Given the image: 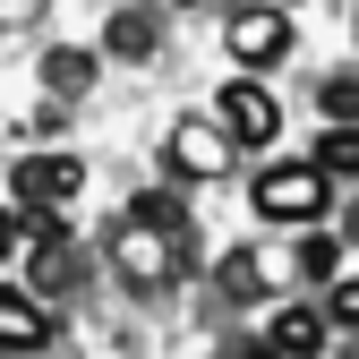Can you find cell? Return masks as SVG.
<instances>
[{"label":"cell","instance_id":"cell-1","mask_svg":"<svg viewBox=\"0 0 359 359\" xmlns=\"http://www.w3.org/2000/svg\"><path fill=\"white\" fill-rule=\"evenodd\" d=\"M334 205V180L317 163H274V171H257V214L265 222H291V231H317Z\"/></svg>","mask_w":359,"mask_h":359},{"label":"cell","instance_id":"cell-2","mask_svg":"<svg viewBox=\"0 0 359 359\" xmlns=\"http://www.w3.org/2000/svg\"><path fill=\"white\" fill-rule=\"evenodd\" d=\"M111 265H120L137 291H154V283H171V265H180V231H171V222L128 214L120 231H111Z\"/></svg>","mask_w":359,"mask_h":359},{"label":"cell","instance_id":"cell-3","mask_svg":"<svg viewBox=\"0 0 359 359\" xmlns=\"http://www.w3.org/2000/svg\"><path fill=\"white\" fill-rule=\"evenodd\" d=\"M163 163L180 171V180H222L240 163V146L222 137V120L214 111H189V120H171V137H163Z\"/></svg>","mask_w":359,"mask_h":359},{"label":"cell","instance_id":"cell-4","mask_svg":"<svg viewBox=\"0 0 359 359\" xmlns=\"http://www.w3.org/2000/svg\"><path fill=\"white\" fill-rule=\"evenodd\" d=\"M9 189H18V214H60V205L86 189V163H77V154H18Z\"/></svg>","mask_w":359,"mask_h":359},{"label":"cell","instance_id":"cell-5","mask_svg":"<svg viewBox=\"0 0 359 359\" xmlns=\"http://www.w3.org/2000/svg\"><path fill=\"white\" fill-rule=\"evenodd\" d=\"M214 120H222V137H231L240 154L248 146H274V128H283L274 95H265L257 77H231V86H222V95H214Z\"/></svg>","mask_w":359,"mask_h":359},{"label":"cell","instance_id":"cell-6","mask_svg":"<svg viewBox=\"0 0 359 359\" xmlns=\"http://www.w3.org/2000/svg\"><path fill=\"white\" fill-rule=\"evenodd\" d=\"M222 43H231L240 69H274V60L291 52V18H283V9H240L231 26H222Z\"/></svg>","mask_w":359,"mask_h":359},{"label":"cell","instance_id":"cell-7","mask_svg":"<svg viewBox=\"0 0 359 359\" xmlns=\"http://www.w3.org/2000/svg\"><path fill=\"white\" fill-rule=\"evenodd\" d=\"M43 342H52V308L34 291H0V359H26Z\"/></svg>","mask_w":359,"mask_h":359},{"label":"cell","instance_id":"cell-8","mask_svg":"<svg viewBox=\"0 0 359 359\" xmlns=\"http://www.w3.org/2000/svg\"><path fill=\"white\" fill-rule=\"evenodd\" d=\"M325 334H334V325H325V308H308V299H299V308H283V317H274L265 351H274V359H317Z\"/></svg>","mask_w":359,"mask_h":359},{"label":"cell","instance_id":"cell-9","mask_svg":"<svg viewBox=\"0 0 359 359\" xmlns=\"http://www.w3.org/2000/svg\"><path fill=\"white\" fill-rule=\"evenodd\" d=\"M317 171L325 180H359V128H325L317 137Z\"/></svg>","mask_w":359,"mask_h":359},{"label":"cell","instance_id":"cell-10","mask_svg":"<svg viewBox=\"0 0 359 359\" xmlns=\"http://www.w3.org/2000/svg\"><path fill=\"white\" fill-rule=\"evenodd\" d=\"M334 265H342V248H334V231H308V240L291 248V274H308V283H325Z\"/></svg>","mask_w":359,"mask_h":359},{"label":"cell","instance_id":"cell-11","mask_svg":"<svg viewBox=\"0 0 359 359\" xmlns=\"http://www.w3.org/2000/svg\"><path fill=\"white\" fill-rule=\"evenodd\" d=\"M43 86H52V95H86V86H95V60L86 52H52L43 60Z\"/></svg>","mask_w":359,"mask_h":359},{"label":"cell","instance_id":"cell-12","mask_svg":"<svg viewBox=\"0 0 359 359\" xmlns=\"http://www.w3.org/2000/svg\"><path fill=\"white\" fill-rule=\"evenodd\" d=\"M222 291H231V299H257L265 291V257L257 248H231V257H222Z\"/></svg>","mask_w":359,"mask_h":359},{"label":"cell","instance_id":"cell-13","mask_svg":"<svg viewBox=\"0 0 359 359\" xmlns=\"http://www.w3.org/2000/svg\"><path fill=\"white\" fill-rule=\"evenodd\" d=\"M317 103H325L334 128H359V77H325V86H317Z\"/></svg>","mask_w":359,"mask_h":359},{"label":"cell","instance_id":"cell-14","mask_svg":"<svg viewBox=\"0 0 359 359\" xmlns=\"http://www.w3.org/2000/svg\"><path fill=\"white\" fill-rule=\"evenodd\" d=\"M103 43L137 60V52H154V18H146V9H128V18H111V34H103Z\"/></svg>","mask_w":359,"mask_h":359},{"label":"cell","instance_id":"cell-15","mask_svg":"<svg viewBox=\"0 0 359 359\" xmlns=\"http://www.w3.org/2000/svg\"><path fill=\"white\" fill-rule=\"evenodd\" d=\"M325 325H359V274L334 283V308H325Z\"/></svg>","mask_w":359,"mask_h":359},{"label":"cell","instance_id":"cell-16","mask_svg":"<svg viewBox=\"0 0 359 359\" xmlns=\"http://www.w3.org/2000/svg\"><path fill=\"white\" fill-rule=\"evenodd\" d=\"M9 248H26V214H18V205H0V257H9Z\"/></svg>","mask_w":359,"mask_h":359},{"label":"cell","instance_id":"cell-17","mask_svg":"<svg viewBox=\"0 0 359 359\" xmlns=\"http://www.w3.org/2000/svg\"><path fill=\"white\" fill-rule=\"evenodd\" d=\"M222 359H274V351H265V342H240V351H222Z\"/></svg>","mask_w":359,"mask_h":359}]
</instances>
